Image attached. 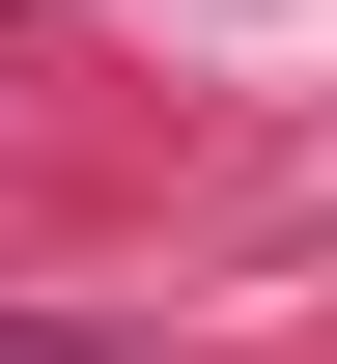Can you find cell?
<instances>
[{"instance_id":"6da1fadb","label":"cell","mask_w":337,"mask_h":364,"mask_svg":"<svg viewBox=\"0 0 337 364\" xmlns=\"http://www.w3.org/2000/svg\"><path fill=\"white\" fill-rule=\"evenodd\" d=\"M0 364H85V336H0Z\"/></svg>"}]
</instances>
